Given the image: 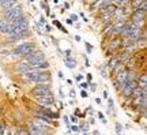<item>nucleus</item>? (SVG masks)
Segmentation results:
<instances>
[{
	"label": "nucleus",
	"mask_w": 147,
	"mask_h": 135,
	"mask_svg": "<svg viewBox=\"0 0 147 135\" xmlns=\"http://www.w3.org/2000/svg\"><path fill=\"white\" fill-rule=\"evenodd\" d=\"M22 77L25 81L30 83H47V82H52V75L49 70H30L27 73L22 74Z\"/></svg>",
	"instance_id": "nucleus-1"
},
{
	"label": "nucleus",
	"mask_w": 147,
	"mask_h": 135,
	"mask_svg": "<svg viewBox=\"0 0 147 135\" xmlns=\"http://www.w3.org/2000/svg\"><path fill=\"white\" fill-rule=\"evenodd\" d=\"M37 48V44L33 40H25V41H21L18 45L11 49V53L14 55V56H18V57H25L27 55H30V53L34 51Z\"/></svg>",
	"instance_id": "nucleus-2"
},
{
	"label": "nucleus",
	"mask_w": 147,
	"mask_h": 135,
	"mask_svg": "<svg viewBox=\"0 0 147 135\" xmlns=\"http://www.w3.org/2000/svg\"><path fill=\"white\" fill-rule=\"evenodd\" d=\"M108 40V48H104L106 56H113L121 49V37H110V38H105Z\"/></svg>",
	"instance_id": "nucleus-3"
},
{
	"label": "nucleus",
	"mask_w": 147,
	"mask_h": 135,
	"mask_svg": "<svg viewBox=\"0 0 147 135\" xmlns=\"http://www.w3.org/2000/svg\"><path fill=\"white\" fill-rule=\"evenodd\" d=\"M146 16H147V11H142V10H132L129 14V21L136 25L139 27H144L146 26Z\"/></svg>",
	"instance_id": "nucleus-4"
},
{
	"label": "nucleus",
	"mask_w": 147,
	"mask_h": 135,
	"mask_svg": "<svg viewBox=\"0 0 147 135\" xmlns=\"http://www.w3.org/2000/svg\"><path fill=\"white\" fill-rule=\"evenodd\" d=\"M23 14H25V11H23L22 4H16L15 7H11V8H8V10L1 11V16L5 18L8 22L14 21V19H16V18H19V16L23 15Z\"/></svg>",
	"instance_id": "nucleus-5"
},
{
	"label": "nucleus",
	"mask_w": 147,
	"mask_h": 135,
	"mask_svg": "<svg viewBox=\"0 0 147 135\" xmlns=\"http://www.w3.org/2000/svg\"><path fill=\"white\" fill-rule=\"evenodd\" d=\"M53 93L52 90V83L47 82V83H36V86L30 90V94L33 97L34 96H44V94H51Z\"/></svg>",
	"instance_id": "nucleus-6"
},
{
	"label": "nucleus",
	"mask_w": 147,
	"mask_h": 135,
	"mask_svg": "<svg viewBox=\"0 0 147 135\" xmlns=\"http://www.w3.org/2000/svg\"><path fill=\"white\" fill-rule=\"evenodd\" d=\"M34 101L37 105H42V107H55L56 104V97L55 94H44V96H34Z\"/></svg>",
	"instance_id": "nucleus-7"
},
{
	"label": "nucleus",
	"mask_w": 147,
	"mask_h": 135,
	"mask_svg": "<svg viewBox=\"0 0 147 135\" xmlns=\"http://www.w3.org/2000/svg\"><path fill=\"white\" fill-rule=\"evenodd\" d=\"M30 33V25H21V26H11L5 36H16V34H26Z\"/></svg>",
	"instance_id": "nucleus-8"
},
{
	"label": "nucleus",
	"mask_w": 147,
	"mask_h": 135,
	"mask_svg": "<svg viewBox=\"0 0 147 135\" xmlns=\"http://www.w3.org/2000/svg\"><path fill=\"white\" fill-rule=\"evenodd\" d=\"M14 70H15V73L18 74H25L27 73V71H30L32 70V67H30V64L27 62H25V60H19V62H16L15 64H14Z\"/></svg>",
	"instance_id": "nucleus-9"
},
{
	"label": "nucleus",
	"mask_w": 147,
	"mask_h": 135,
	"mask_svg": "<svg viewBox=\"0 0 147 135\" xmlns=\"http://www.w3.org/2000/svg\"><path fill=\"white\" fill-rule=\"evenodd\" d=\"M63 62H64V64H65V67L69 68V70H74V68L78 67V62H76V59L72 56H64Z\"/></svg>",
	"instance_id": "nucleus-10"
},
{
	"label": "nucleus",
	"mask_w": 147,
	"mask_h": 135,
	"mask_svg": "<svg viewBox=\"0 0 147 135\" xmlns=\"http://www.w3.org/2000/svg\"><path fill=\"white\" fill-rule=\"evenodd\" d=\"M11 26H21V25H29V18H27L26 14H23V15H21L19 18H16V19H14V21L10 22Z\"/></svg>",
	"instance_id": "nucleus-11"
},
{
	"label": "nucleus",
	"mask_w": 147,
	"mask_h": 135,
	"mask_svg": "<svg viewBox=\"0 0 147 135\" xmlns=\"http://www.w3.org/2000/svg\"><path fill=\"white\" fill-rule=\"evenodd\" d=\"M119 59H117V56L116 55H113V56H109V59H108V63H106V67H108V70H109V74L113 71V68L119 64Z\"/></svg>",
	"instance_id": "nucleus-12"
},
{
	"label": "nucleus",
	"mask_w": 147,
	"mask_h": 135,
	"mask_svg": "<svg viewBox=\"0 0 147 135\" xmlns=\"http://www.w3.org/2000/svg\"><path fill=\"white\" fill-rule=\"evenodd\" d=\"M136 82H138V86H139V88H142V89L147 88V74H146V71H143V73L139 74V77L136 78Z\"/></svg>",
	"instance_id": "nucleus-13"
},
{
	"label": "nucleus",
	"mask_w": 147,
	"mask_h": 135,
	"mask_svg": "<svg viewBox=\"0 0 147 135\" xmlns=\"http://www.w3.org/2000/svg\"><path fill=\"white\" fill-rule=\"evenodd\" d=\"M8 29H10V22L7 21L5 18H0V34H7L8 33Z\"/></svg>",
	"instance_id": "nucleus-14"
},
{
	"label": "nucleus",
	"mask_w": 147,
	"mask_h": 135,
	"mask_svg": "<svg viewBox=\"0 0 147 135\" xmlns=\"http://www.w3.org/2000/svg\"><path fill=\"white\" fill-rule=\"evenodd\" d=\"M16 4H19L18 0H4L3 4H1V7H0V10L5 11V10H8V8H11V7H15Z\"/></svg>",
	"instance_id": "nucleus-15"
},
{
	"label": "nucleus",
	"mask_w": 147,
	"mask_h": 135,
	"mask_svg": "<svg viewBox=\"0 0 147 135\" xmlns=\"http://www.w3.org/2000/svg\"><path fill=\"white\" fill-rule=\"evenodd\" d=\"M14 135H30L27 127H23V126H18L15 130H14Z\"/></svg>",
	"instance_id": "nucleus-16"
},
{
	"label": "nucleus",
	"mask_w": 147,
	"mask_h": 135,
	"mask_svg": "<svg viewBox=\"0 0 147 135\" xmlns=\"http://www.w3.org/2000/svg\"><path fill=\"white\" fill-rule=\"evenodd\" d=\"M106 101H108V115H109V113L116 115L115 113V101H113V98L108 97V98H106Z\"/></svg>",
	"instance_id": "nucleus-17"
},
{
	"label": "nucleus",
	"mask_w": 147,
	"mask_h": 135,
	"mask_svg": "<svg viewBox=\"0 0 147 135\" xmlns=\"http://www.w3.org/2000/svg\"><path fill=\"white\" fill-rule=\"evenodd\" d=\"M98 70H100L102 78H108V77H109V70H108V67H106V64H104V66H98Z\"/></svg>",
	"instance_id": "nucleus-18"
},
{
	"label": "nucleus",
	"mask_w": 147,
	"mask_h": 135,
	"mask_svg": "<svg viewBox=\"0 0 147 135\" xmlns=\"http://www.w3.org/2000/svg\"><path fill=\"white\" fill-rule=\"evenodd\" d=\"M68 128L71 130V132H75V134H79V132H80V130H79V126H78V124H71Z\"/></svg>",
	"instance_id": "nucleus-19"
},
{
	"label": "nucleus",
	"mask_w": 147,
	"mask_h": 135,
	"mask_svg": "<svg viewBox=\"0 0 147 135\" xmlns=\"http://www.w3.org/2000/svg\"><path fill=\"white\" fill-rule=\"evenodd\" d=\"M79 88H80V90H87V89H89V82H87V81L79 82Z\"/></svg>",
	"instance_id": "nucleus-20"
},
{
	"label": "nucleus",
	"mask_w": 147,
	"mask_h": 135,
	"mask_svg": "<svg viewBox=\"0 0 147 135\" xmlns=\"http://www.w3.org/2000/svg\"><path fill=\"white\" fill-rule=\"evenodd\" d=\"M68 119H69V123H71V124H78V123H79V119L75 116V115L68 116Z\"/></svg>",
	"instance_id": "nucleus-21"
},
{
	"label": "nucleus",
	"mask_w": 147,
	"mask_h": 135,
	"mask_svg": "<svg viewBox=\"0 0 147 135\" xmlns=\"http://www.w3.org/2000/svg\"><path fill=\"white\" fill-rule=\"evenodd\" d=\"M84 48H86V51H87V53H91L93 52V45L90 44V42H84Z\"/></svg>",
	"instance_id": "nucleus-22"
},
{
	"label": "nucleus",
	"mask_w": 147,
	"mask_h": 135,
	"mask_svg": "<svg viewBox=\"0 0 147 135\" xmlns=\"http://www.w3.org/2000/svg\"><path fill=\"white\" fill-rule=\"evenodd\" d=\"M97 116L100 117V119H101V121H102L104 124H106V123H108V121H106V119H105V115L102 113V112H100V111H98V112H97Z\"/></svg>",
	"instance_id": "nucleus-23"
},
{
	"label": "nucleus",
	"mask_w": 147,
	"mask_h": 135,
	"mask_svg": "<svg viewBox=\"0 0 147 135\" xmlns=\"http://www.w3.org/2000/svg\"><path fill=\"white\" fill-rule=\"evenodd\" d=\"M97 88H98V85L95 82H90L89 83V89L91 90V92H97Z\"/></svg>",
	"instance_id": "nucleus-24"
},
{
	"label": "nucleus",
	"mask_w": 147,
	"mask_h": 135,
	"mask_svg": "<svg viewBox=\"0 0 147 135\" xmlns=\"http://www.w3.org/2000/svg\"><path fill=\"white\" fill-rule=\"evenodd\" d=\"M45 23H47V18H45L44 15H40V21H38V25H40V26H44Z\"/></svg>",
	"instance_id": "nucleus-25"
},
{
	"label": "nucleus",
	"mask_w": 147,
	"mask_h": 135,
	"mask_svg": "<svg viewBox=\"0 0 147 135\" xmlns=\"http://www.w3.org/2000/svg\"><path fill=\"white\" fill-rule=\"evenodd\" d=\"M52 22H53V25H55V26L57 27L59 30H61V29H63V25H61V23H60V22H59V21H56V19H53Z\"/></svg>",
	"instance_id": "nucleus-26"
},
{
	"label": "nucleus",
	"mask_w": 147,
	"mask_h": 135,
	"mask_svg": "<svg viewBox=\"0 0 147 135\" xmlns=\"http://www.w3.org/2000/svg\"><path fill=\"white\" fill-rule=\"evenodd\" d=\"M42 27H44V30L47 31L48 34H49V33L52 31V26H51V25H48V23H45V25H44V26H42Z\"/></svg>",
	"instance_id": "nucleus-27"
},
{
	"label": "nucleus",
	"mask_w": 147,
	"mask_h": 135,
	"mask_svg": "<svg viewBox=\"0 0 147 135\" xmlns=\"http://www.w3.org/2000/svg\"><path fill=\"white\" fill-rule=\"evenodd\" d=\"M80 97H82V98H89V93H87V90H80Z\"/></svg>",
	"instance_id": "nucleus-28"
},
{
	"label": "nucleus",
	"mask_w": 147,
	"mask_h": 135,
	"mask_svg": "<svg viewBox=\"0 0 147 135\" xmlns=\"http://www.w3.org/2000/svg\"><path fill=\"white\" fill-rule=\"evenodd\" d=\"M69 18L74 21V23L79 21V15H78V14H71V15H69Z\"/></svg>",
	"instance_id": "nucleus-29"
},
{
	"label": "nucleus",
	"mask_w": 147,
	"mask_h": 135,
	"mask_svg": "<svg viewBox=\"0 0 147 135\" xmlns=\"http://www.w3.org/2000/svg\"><path fill=\"white\" fill-rule=\"evenodd\" d=\"M83 59H84V66H86V67H90L91 64H90V60H89V57H87V55H83Z\"/></svg>",
	"instance_id": "nucleus-30"
},
{
	"label": "nucleus",
	"mask_w": 147,
	"mask_h": 135,
	"mask_svg": "<svg viewBox=\"0 0 147 135\" xmlns=\"http://www.w3.org/2000/svg\"><path fill=\"white\" fill-rule=\"evenodd\" d=\"M61 119L64 120V123L67 124V127H69V126H71V123H69V119H68V116H67V115H64V116L61 117Z\"/></svg>",
	"instance_id": "nucleus-31"
},
{
	"label": "nucleus",
	"mask_w": 147,
	"mask_h": 135,
	"mask_svg": "<svg viewBox=\"0 0 147 135\" xmlns=\"http://www.w3.org/2000/svg\"><path fill=\"white\" fill-rule=\"evenodd\" d=\"M83 74H78V75H76V77H75V81H76V82H82V81H83Z\"/></svg>",
	"instance_id": "nucleus-32"
},
{
	"label": "nucleus",
	"mask_w": 147,
	"mask_h": 135,
	"mask_svg": "<svg viewBox=\"0 0 147 135\" xmlns=\"http://www.w3.org/2000/svg\"><path fill=\"white\" fill-rule=\"evenodd\" d=\"M86 81H87V82H93V74H90V73H87L86 74Z\"/></svg>",
	"instance_id": "nucleus-33"
},
{
	"label": "nucleus",
	"mask_w": 147,
	"mask_h": 135,
	"mask_svg": "<svg viewBox=\"0 0 147 135\" xmlns=\"http://www.w3.org/2000/svg\"><path fill=\"white\" fill-rule=\"evenodd\" d=\"M63 53H64V56H72V49H69L68 48V49H65Z\"/></svg>",
	"instance_id": "nucleus-34"
},
{
	"label": "nucleus",
	"mask_w": 147,
	"mask_h": 135,
	"mask_svg": "<svg viewBox=\"0 0 147 135\" xmlns=\"http://www.w3.org/2000/svg\"><path fill=\"white\" fill-rule=\"evenodd\" d=\"M64 107H65V104H63V101H59L57 102V109L59 111H63Z\"/></svg>",
	"instance_id": "nucleus-35"
},
{
	"label": "nucleus",
	"mask_w": 147,
	"mask_h": 135,
	"mask_svg": "<svg viewBox=\"0 0 147 135\" xmlns=\"http://www.w3.org/2000/svg\"><path fill=\"white\" fill-rule=\"evenodd\" d=\"M69 97H71V98H75V97H76V92H75V90H74V89H71V90H69V94H68Z\"/></svg>",
	"instance_id": "nucleus-36"
},
{
	"label": "nucleus",
	"mask_w": 147,
	"mask_h": 135,
	"mask_svg": "<svg viewBox=\"0 0 147 135\" xmlns=\"http://www.w3.org/2000/svg\"><path fill=\"white\" fill-rule=\"evenodd\" d=\"M87 123H89L90 126H93V124H94V123H95V119H94V117H93V116H90V117H89V120H87Z\"/></svg>",
	"instance_id": "nucleus-37"
},
{
	"label": "nucleus",
	"mask_w": 147,
	"mask_h": 135,
	"mask_svg": "<svg viewBox=\"0 0 147 135\" xmlns=\"http://www.w3.org/2000/svg\"><path fill=\"white\" fill-rule=\"evenodd\" d=\"M59 94H60V98H64V97H65V96H64V92H63V88H61V86L59 88Z\"/></svg>",
	"instance_id": "nucleus-38"
},
{
	"label": "nucleus",
	"mask_w": 147,
	"mask_h": 135,
	"mask_svg": "<svg viewBox=\"0 0 147 135\" xmlns=\"http://www.w3.org/2000/svg\"><path fill=\"white\" fill-rule=\"evenodd\" d=\"M4 135H12V130H10L8 127H5V130H4Z\"/></svg>",
	"instance_id": "nucleus-39"
},
{
	"label": "nucleus",
	"mask_w": 147,
	"mask_h": 135,
	"mask_svg": "<svg viewBox=\"0 0 147 135\" xmlns=\"http://www.w3.org/2000/svg\"><path fill=\"white\" fill-rule=\"evenodd\" d=\"M63 8H64V10H65V11H67V10H69V3H67V1H64Z\"/></svg>",
	"instance_id": "nucleus-40"
},
{
	"label": "nucleus",
	"mask_w": 147,
	"mask_h": 135,
	"mask_svg": "<svg viewBox=\"0 0 147 135\" xmlns=\"http://www.w3.org/2000/svg\"><path fill=\"white\" fill-rule=\"evenodd\" d=\"M65 23L71 26V25H74V21H72V19H71V18H67V19H65Z\"/></svg>",
	"instance_id": "nucleus-41"
},
{
	"label": "nucleus",
	"mask_w": 147,
	"mask_h": 135,
	"mask_svg": "<svg viewBox=\"0 0 147 135\" xmlns=\"http://www.w3.org/2000/svg\"><path fill=\"white\" fill-rule=\"evenodd\" d=\"M94 101H95V104H97V105H101V102H102V101H101V98H100V97H95V98H94Z\"/></svg>",
	"instance_id": "nucleus-42"
},
{
	"label": "nucleus",
	"mask_w": 147,
	"mask_h": 135,
	"mask_svg": "<svg viewBox=\"0 0 147 135\" xmlns=\"http://www.w3.org/2000/svg\"><path fill=\"white\" fill-rule=\"evenodd\" d=\"M102 97H104L105 100L109 97V94H108V92H106V90H104V92H102Z\"/></svg>",
	"instance_id": "nucleus-43"
},
{
	"label": "nucleus",
	"mask_w": 147,
	"mask_h": 135,
	"mask_svg": "<svg viewBox=\"0 0 147 135\" xmlns=\"http://www.w3.org/2000/svg\"><path fill=\"white\" fill-rule=\"evenodd\" d=\"M57 75H59V78H60V79H64V74H63V71H57Z\"/></svg>",
	"instance_id": "nucleus-44"
},
{
	"label": "nucleus",
	"mask_w": 147,
	"mask_h": 135,
	"mask_svg": "<svg viewBox=\"0 0 147 135\" xmlns=\"http://www.w3.org/2000/svg\"><path fill=\"white\" fill-rule=\"evenodd\" d=\"M74 38H75V41H82V37H80V36H75V37H74Z\"/></svg>",
	"instance_id": "nucleus-45"
},
{
	"label": "nucleus",
	"mask_w": 147,
	"mask_h": 135,
	"mask_svg": "<svg viewBox=\"0 0 147 135\" xmlns=\"http://www.w3.org/2000/svg\"><path fill=\"white\" fill-rule=\"evenodd\" d=\"M60 31H63L64 34H68V33H69V31L67 30V29H65V27H64V26H63V29H61V30H60Z\"/></svg>",
	"instance_id": "nucleus-46"
},
{
	"label": "nucleus",
	"mask_w": 147,
	"mask_h": 135,
	"mask_svg": "<svg viewBox=\"0 0 147 135\" xmlns=\"http://www.w3.org/2000/svg\"><path fill=\"white\" fill-rule=\"evenodd\" d=\"M74 26L76 27V29H80V23H78V22H75V23H74Z\"/></svg>",
	"instance_id": "nucleus-47"
},
{
	"label": "nucleus",
	"mask_w": 147,
	"mask_h": 135,
	"mask_svg": "<svg viewBox=\"0 0 147 135\" xmlns=\"http://www.w3.org/2000/svg\"><path fill=\"white\" fill-rule=\"evenodd\" d=\"M51 18H52V19H56V14H55V12H51Z\"/></svg>",
	"instance_id": "nucleus-48"
},
{
	"label": "nucleus",
	"mask_w": 147,
	"mask_h": 135,
	"mask_svg": "<svg viewBox=\"0 0 147 135\" xmlns=\"http://www.w3.org/2000/svg\"><path fill=\"white\" fill-rule=\"evenodd\" d=\"M93 135H101V134H100V131L98 130H94L93 131Z\"/></svg>",
	"instance_id": "nucleus-49"
},
{
	"label": "nucleus",
	"mask_w": 147,
	"mask_h": 135,
	"mask_svg": "<svg viewBox=\"0 0 147 135\" xmlns=\"http://www.w3.org/2000/svg\"><path fill=\"white\" fill-rule=\"evenodd\" d=\"M67 83H68V85H74V82L71 81V79H67Z\"/></svg>",
	"instance_id": "nucleus-50"
},
{
	"label": "nucleus",
	"mask_w": 147,
	"mask_h": 135,
	"mask_svg": "<svg viewBox=\"0 0 147 135\" xmlns=\"http://www.w3.org/2000/svg\"><path fill=\"white\" fill-rule=\"evenodd\" d=\"M69 105H75V101H74L72 98H71V101H69Z\"/></svg>",
	"instance_id": "nucleus-51"
},
{
	"label": "nucleus",
	"mask_w": 147,
	"mask_h": 135,
	"mask_svg": "<svg viewBox=\"0 0 147 135\" xmlns=\"http://www.w3.org/2000/svg\"><path fill=\"white\" fill-rule=\"evenodd\" d=\"M1 113H3V109H1V107H0V117H1Z\"/></svg>",
	"instance_id": "nucleus-52"
},
{
	"label": "nucleus",
	"mask_w": 147,
	"mask_h": 135,
	"mask_svg": "<svg viewBox=\"0 0 147 135\" xmlns=\"http://www.w3.org/2000/svg\"><path fill=\"white\" fill-rule=\"evenodd\" d=\"M53 3H55V4H57V3H59V0H53Z\"/></svg>",
	"instance_id": "nucleus-53"
},
{
	"label": "nucleus",
	"mask_w": 147,
	"mask_h": 135,
	"mask_svg": "<svg viewBox=\"0 0 147 135\" xmlns=\"http://www.w3.org/2000/svg\"><path fill=\"white\" fill-rule=\"evenodd\" d=\"M3 1H4V0H0V7H1V4H3Z\"/></svg>",
	"instance_id": "nucleus-54"
},
{
	"label": "nucleus",
	"mask_w": 147,
	"mask_h": 135,
	"mask_svg": "<svg viewBox=\"0 0 147 135\" xmlns=\"http://www.w3.org/2000/svg\"><path fill=\"white\" fill-rule=\"evenodd\" d=\"M29 1H30V3H34V1H36V0H29Z\"/></svg>",
	"instance_id": "nucleus-55"
}]
</instances>
